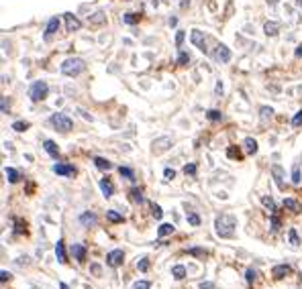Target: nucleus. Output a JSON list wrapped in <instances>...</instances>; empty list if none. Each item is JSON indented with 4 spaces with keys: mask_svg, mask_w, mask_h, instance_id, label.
<instances>
[{
    "mask_svg": "<svg viewBox=\"0 0 302 289\" xmlns=\"http://www.w3.org/2000/svg\"><path fill=\"white\" fill-rule=\"evenodd\" d=\"M235 226H237V220L235 216H229V214H220L216 220H215V230L220 238H231L235 234Z\"/></svg>",
    "mask_w": 302,
    "mask_h": 289,
    "instance_id": "obj_1",
    "label": "nucleus"
},
{
    "mask_svg": "<svg viewBox=\"0 0 302 289\" xmlns=\"http://www.w3.org/2000/svg\"><path fill=\"white\" fill-rule=\"evenodd\" d=\"M84 67H86V63H84L82 57H67V59H64V63H62V74L67 76V77H76L84 72Z\"/></svg>",
    "mask_w": 302,
    "mask_h": 289,
    "instance_id": "obj_2",
    "label": "nucleus"
},
{
    "mask_svg": "<svg viewBox=\"0 0 302 289\" xmlns=\"http://www.w3.org/2000/svg\"><path fill=\"white\" fill-rule=\"evenodd\" d=\"M51 124H53V129L57 133H69L74 129V120L69 118L67 114H64V112H55L51 116Z\"/></svg>",
    "mask_w": 302,
    "mask_h": 289,
    "instance_id": "obj_3",
    "label": "nucleus"
},
{
    "mask_svg": "<svg viewBox=\"0 0 302 289\" xmlns=\"http://www.w3.org/2000/svg\"><path fill=\"white\" fill-rule=\"evenodd\" d=\"M47 94H49V86L45 84L43 79L33 82L31 88H29V98H31V102H41V100L47 98Z\"/></svg>",
    "mask_w": 302,
    "mask_h": 289,
    "instance_id": "obj_4",
    "label": "nucleus"
},
{
    "mask_svg": "<svg viewBox=\"0 0 302 289\" xmlns=\"http://www.w3.org/2000/svg\"><path fill=\"white\" fill-rule=\"evenodd\" d=\"M123 263H125V252L121 249H114V250H110L107 255V265H108V267H112V269H119Z\"/></svg>",
    "mask_w": 302,
    "mask_h": 289,
    "instance_id": "obj_5",
    "label": "nucleus"
},
{
    "mask_svg": "<svg viewBox=\"0 0 302 289\" xmlns=\"http://www.w3.org/2000/svg\"><path fill=\"white\" fill-rule=\"evenodd\" d=\"M190 41H192L194 47H198L202 53H208V47H206V35H204L202 31L194 29V31L190 33Z\"/></svg>",
    "mask_w": 302,
    "mask_h": 289,
    "instance_id": "obj_6",
    "label": "nucleus"
},
{
    "mask_svg": "<svg viewBox=\"0 0 302 289\" xmlns=\"http://www.w3.org/2000/svg\"><path fill=\"white\" fill-rule=\"evenodd\" d=\"M64 25H65V31L76 33V31L82 29V20H80L74 13H65V15H64Z\"/></svg>",
    "mask_w": 302,
    "mask_h": 289,
    "instance_id": "obj_7",
    "label": "nucleus"
},
{
    "mask_svg": "<svg viewBox=\"0 0 302 289\" xmlns=\"http://www.w3.org/2000/svg\"><path fill=\"white\" fill-rule=\"evenodd\" d=\"M53 171L57 173V175H62V177H76L78 175V169L72 163H55Z\"/></svg>",
    "mask_w": 302,
    "mask_h": 289,
    "instance_id": "obj_8",
    "label": "nucleus"
},
{
    "mask_svg": "<svg viewBox=\"0 0 302 289\" xmlns=\"http://www.w3.org/2000/svg\"><path fill=\"white\" fill-rule=\"evenodd\" d=\"M172 136H159V138H155L153 141V147H151V151H153L155 155H159V153H166L168 149H172Z\"/></svg>",
    "mask_w": 302,
    "mask_h": 289,
    "instance_id": "obj_9",
    "label": "nucleus"
},
{
    "mask_svg": "<svg viewBox=\"0 0 302 289\" xmlns=\"http://www.w3.org/2000/svg\"><path fill=\"white\" fill-rule=\"evenodd\" d=\"M78 220L84 228H94V226H98V214H94L92 210H86V212L80 214Z\"/></svg>",
    "mask_w": 302,
    "mask_h": 289,
    "instance_id": "obj_10",
    "label": "nucleus"
},
{
    "mask_svg": "<svg viewBox=\"0 0 302 289\" xmlns=\"http://www.w3.org/2000/svg\"><path fill=\"white\" fill-rule=\"evenodd\" d=\"M215 59L218 61V63H229L231 61V51H229V47L227 45H216V49H215Z\"/></svg>",
    "mask_w": 302,
    "mask_h": 289,
    "instance_id": "obj_11",
    "label": "nucleus"
},
{
    "mask_svg": "<svg viewBox=\"0 0 302 289\" xmlns=\"http://www.w3.org/2000/svg\"><path fill=\"white\" fill-rule=\"evenodd\" d=\"M69 252H72V257H74L78 263H84L86 257H88V249H86L84 245H72Z\"/></svg>",
    "mask_w": 302,
    "mask_h": 289,
    "instance_id": "obj_12",
    "label": "nucleus"
},
{
    "mask_svg": "<svg viewBox=\"0 0 302 289\" xmlns=\"http://www.w3.org/2000/svg\"><path fill=\"white\" fill-rule=\"evenodd\" d=\"M98 186H100V190H102V193H104V198H112V193H114V183L108 179V177H102L100 181H98Z\"/></svg>",
    "mask_w": 302,
    "mask_h": 289,
    "instance_id": "obj_13",
    "label": "nucleus"
},
{
    "mask_svg": "<svg viewBox=\"0 0 302 289\" xmlns=\"http://www.w3.org/2000/svg\"><path fill=\"white\" fill-rule=\"evenodd\" d=\"M272 175H274L276 186L280 188V190H284V188H286V183H284V169H282L280 165H274V167H272Z\"/></svg>",
    "mask_w": 302,
    "mask_h": 289,
    "instance_id": "obj_14",
    "label": "nucleus"
},
{
    "mask_svg": "<svg viewBox=\"0 0 302 289\" xmlns=\"http://www.w3.org/2000/svg\"><path fill=\"white\" fill-rule=\"evenodd\" d=\"M292 273V267H290V265H276V267L272 269V275L274 277H278V279H282V277H286V275H290Z\"/></svg>",
    "mask_w": 302,
    "mask_h": 289,
    "instance_id": "obj_15",
    "label": "nucleus"
},
{
    "mask_svg": "<svg viewBox=\"0 0 302 289\" xmlns=\"http://www.w3.org/2000/svg\"><path fill=\"white\" fill-rule=\"evenodd\" d=\"M57 29H60V19L53 17V19L47 22V29H45V39H49L51 35H55V33H57Z\"/></svg>",
    "mask_w": 302,
    "mask_h": 289,
    "instance_id": "obj_16",
    "label": "nucleus"
},
{
    "mask_svg": "<svg viewBox=\"0 0 302 289\" xmlns=\"http://www.w3.org/2000/svg\"><path fill=\"white\" fill-rule=\"evenodd\" d=\"M43 149L47 151V155H51L53 159H60V149H57L55 141H45L43 143Z\"/></svg>",
    "mask_w": 302,
    "mask_h": 289,
    "instance_id": "obj_17",
    "label": "nucleus"
},
{
    "mask_svg": "<svg viewBox=\"0 0 302 289\" xmlns=\"http://www.w3.org/2000/svg\"><path fill=\"white\" fill-rule=\"evenodd\" d=\"M263 31H265V35H268V37H276L278 31H280V25H278L276 20H268L263 25Z\"/></svg>",
    "mask_w": 302,
    "mask_h": 289,
    "instance_id": "obj_18",
    "label": "nucleus"
},
{
    "mask_svg": "<svg viewBox=\"0 0 302 289\" xmlns=\"http://www.w3.org/2000/svg\"><path fill=\"white\" fill-rule=\"evenodd\" d=\"M129 200H133L135 204H143V202H145L143 190H141V188H131V190H129Z\"/></svg>",
    "mask_w": 302,
    "mask_h": 289,
    "instance_id": "obj_19",
    "label": "nucleus"
},
{
    "mask_svg": "<svg viewBox=\"0 0 302 289\" xmlns=\"http://www.w3.org/2000/svg\"><path fill=\"white\" fill-rule=\"evenodd\" d=\"M55 257H57V263H65L67 259H65V245H64V240H60L55 245Z\"/></svg>",
    "mask_w": 302,
    "mask_h": 289,
    "instance_id": "obj_20",
    "label": "nucleus"
},
{
    "mask_svg": "<svg viewBox=\"0 0 302 289\" xmlns=\"http://www.w3.org/2000/svg\"><path fill=\"white\" fill-rule=\"evenodd\" d=\"M284 208H288V210H290V212H294V214H298V212L302 210L300 202L294 200V198H286V200H284Z\"/></svg>",
    "mask_w": 302,
    "mask_h": 289,
    "instance_id": "obj_21",
    "label": "nucleus"
},
{
    "mask_svg": "<svg viewBox=\"0 0 302 289\" xmlns=\"http://www.w3.org/2000/svg\"><path fill=\"white\" fill-rule=\"evenodd\" d=\"M173 230H176V226L173 224H168V222H164L159 228H157V236L159 238H164V236H170V234H173Z\"/></svg>",
    "mask_w": 302,
    "mask_h": 289,
    "instance_id": "obj_22",
    "label": "nucleus"
},
{
    "mask_svg": "<svg viewBox=\"0 0 302 289\" xmlns=\"http://www.w3.org/2000/svg\"><path fill=\"white\" fill-rule=\"evenodd\" d=\"M243 145H245V151H247L249 155H255V153H258V141H255V138L247 136L245 141H243Z\"/></svg>",
    "mask_w": 302,
    "mask_h": 289,
    "instance_id": "obj_23",
    "label": "nucleus"
},
{
    "mask_svg": "<svg viewBox=\"0 0 302 289\" xmlns=\"http://www.w3.org/2000/svg\"><path fill=\"white\" fill-rule=\"evenodd\" d=\"M90 22L92 25H104V22H107V17H104L102 10H96V13L90 15Z\"/></svg>",
    "mask_w": 302,
    "mask_h": 289,
    "instance_id": "obj_24",
    "label": "nucleus"
},
{
    "mask_svg": "<svg viewBox=\"0 0 302 289\" xmlns=\"http://www.w3.org/2000/svg\"><path fill=\"white\" fill-rule=\"evenodd\" d=\"M227 157H229V159H235V161H241V159H243V153H241L239 147L231 145V147L227 149Z\"/></svg>",
    "mask_w": 302,
    "mask_h": 289,
    "instance_id": "obj_25",
    "label": "nucleus"
},
{
    "mask_svg": "<svg viewBox=\"0 0 302 289\" xmlns=\"http://www.w3.org/2000/svg\"><path fill=\"white\" fill-rule=\"evenodd\" d=\"M94 165H96L98 169H102V171L112 169V163H110L108 159H104V157H94Z\"/></svg>",
    "mask_w": 302,
    "mask_h": 289,
    "instance_id": "obj_26",
    "label": "nucleus"
},
{
    "mask_svg": "<svg viewBox=\"0 0 302 289\" xmlns=\"http://www.w3.org/2000/svg\"><path fill=\"white\" fill-rule=\"evenodd\" d=\"M6 179H8L10 183H17V181H21V171H19V169H15V167H8V169H6Z\"/></svg>",
    "mask_w": 302,
    "mask_h": 289,
    "instance_id": "obj_27",
    "label": "nucleus"
},
{
    "mask_svg": "<svg viewBox=\"0 0 302 289\" xmlns=\"http://www.w3.org/2000/svg\"><path fill=\"white\" fill-rule=\"evenodd\" d=\"M107 218H108V222H117V224L125 222V216L119 214L117 210H108V212H107Z\"/></svg>",
    "mask_w": 302,
    "mask_h": 289,
    "instance_id": "obj_28",
    "label": "nucleus"
},
{
    "mask_svg": "<svg viewBox=\"0 0 302 289\" xmlns=\"http://www.w3.org/2000/svg\"><path fill=\"white\" fill-rule=\"evenodd\" d=\"M172 275H173V279H184V277H186V267H184V265H176V267H173L172 269Z\"/></svg>",
    "mask_w": 302,
    "mask_h": 289,
    "instance_id": "obj_29",
    "label": "nucleus"
},
{
    "mask_svg": "<svg viewBox=\"0 0 302 289\" xmlns=\"http://www.w3.org/2000/svg\"><path fill=\"white\" fill-rule=\"evenodd\" d=\"M261 204L265 206V208H268V210L272 212V214H276L278 212V208H276V202L270 198V195H263V198H261Z\"/></svg>",
    "mask_w": 302,
    "mask_h": 289,
    "instance_id": "obj_30",
    "label": "nucleus"
},
{
    "mask_svg": "<svg viewBox=\"0 0 302 289\" xmlns=\"http://www.w3.org/2000/svg\"><path fill=\"white\" fill-rule=\"evenodd\" d=\"M139 20H141V15H139V13H127L125 15V22H127V25H137Z\"/></svg>",
    "mask_w": 302,
    "mask_h": 289,
    "instance_id": "obj_31",
    "label": "nucleus"
},
{
    "mask_svg": "<svg viewBox=\"0 0 302 289\" xmlns=\"http://www.w3.org/2000/svg\"><path fill=\"white\" fill-rule=\"evenodd\" d=\"M259 116H261V120H270V118L274 116V108H272V106H261Z\"/></svg>",
    "mask_w": 302,
    "mask_h": 289,
    "instance_id": "obj_32",
    "label": "nucleus"
},
{
    "mask_svg": "<svg viewBox=\"0 0 302 289\" xmlns=\"http://www.w3.org/2000/svg\"><path fill=\"white\" fill-rule=\"evenodd\" d=\"M119 175L121 177H125V179H135V173H133V169L131 167H119Z\"/></svg>",
    "mask_w": 302,
    "mask_h": 289,
    "instance_id": "obj_33",
    "label": "nucleus"
},
{
    "mask_svg": "<svg viewBox=\"0 0 302 289\" xmlns=\"http://www.w3.org/2000/svg\"><path fill=\"white\" fill-rule=\"evenodd\" d=\"M288 238H290V245H292L294 249H298V247H300V238H298V232H296L294 228L288 232Z\"/></svg>",
    "mask_w": 302,
    "mask_h": 289,
    "instance_id": "obj_34",
    "label": "nucleus"
},
{
    "mask_svg": "<svg viewBox=\"0 0 302 289\" xmlns=\"http://www.w3.org/2000/svg\"><path fill=\"white\" fill-rule=\"evenodd\" d=\"M206 118L213 120V122H218V120H223V114H220V110H208L206 112Z\"/></svg>",
    "mask_w": 302,
    "mask_h": 289,
    "instance_id": "obj_35",
    "label": "nucleus"
},
{
    "mask_svg": "<svg viewBox=\"0 0 302 289\" xmlns=\"http://www.w3.org/2000/svg\"><path fill=\"white\" fill-rule=\"evenodd\" d=\"M149 206H151V214H153L155 220H161V216H164V210H161V208H159L157 204H153V202H151Z\"/></svg>",
    "mask_w": 302,
    "mask_h": 289,
    "instance_id": "obj_36",
    "label": "nucleus"
},
{
    "mask_svg": "<svg viewBox=\"0 0 302 289\" xmlns=\"http://www.w3.org/2000/svg\"><path fill=\"white\" fill-rule=\"evenodd\" d=\"M29 129V124L25 122V120H17V122H13V131H17V133H25Z\"/></svg>",
    "mask_w": 302,
    "mask_h": 289,
    "instance_id": "obj_37",
    "label": "nucleus"
},
{
    "mask_svg": "<svg viewBox=\"0 0 302 289\" xmlns=\"http://www.w3.org/2000/svg\"><path fill=\"white\" fill-rule=\"evenodd\" d=\"M300 167L298 165H294V169H292V183H294V186H300Z\"/></svg>",
    "mask_w": 302,
    "mask_h": 289,
    "instance_id": "obj_38",
    "label": "nucleus"
},
{
    "mask_svg": "<svg viewBox=\"0 0 302 289\" xmlns=\"http://www.w3.org/2000/svg\"><path fill=\"white\" fill-rule=\"evenodd\" d=\"M186 218H188V222L192 224V226H200V216L198 214H194V212H190L188 216H186Z\"/></svg>",
    "mask_w": 302,
    "mask_h": 289,
    "instance_id": "obj_39",
    "label": "nucleus"
},
{
    "mask_svg": "<svg viewBox=\"0 0 302 289\" xmlns=\"http://www.w3.org/2000/svg\"><path fill=\"white\" fill-rule=\"evenodd\" d=\"M188 61H190V55L186 53V51H180V55H178V65H188Z\"/></svg>",
    "mask_w": 302,
    "mask_h": 289,
    "instance_id": "obj_40",
    "label": "nucleus"
},
{
    "mask_svg": "<svg viewBox=\"0 0 302 289\" xmlns=\"http://www.w3.org/2000/svg\"><path fill=\"white\" fill-rule=\"evenodd\" d=\"M0 112H4V114L10 112V100H8V98H2V100H0Z\"/></svg>",
    "mask_w": 302,
    "mask_h": 289,
    "instance_id": "obj_41",
    "label": "nucleus"
},
{
    "mask_svg": "<svg viewBox=\"0 0 302 289\" xmlns=\"http://www.w3.org/2000/svg\"><path fill=\"white\" fill-rule=\"evenodd\" d=\"M188 255H192V257H206L208 252L204 249H188Z\"/></svg>",
    "mask_w": 302,
    "mask_h": 289,
    "instance_id": "obj_42",
    "label": "nucleus"
},
{
    "mask_svg": "<svg viewBox=\"0 0 302 289\" xmlns=\"http://www.w3.org/2000/svg\"><path fill=\"white\" fill-rule=\"evenodd\" d=\"M90 273L94 275V277H100V275H102V267H100L98 263H92V265H90Z\"/></svg>",
    "mask_w": 302,
    "mask_h": 289,
    "instance_id": "obj_43",
    "label": "nucleus"
},
{
    "mask_svg": "<svg viewBox=\"0 0 302 289\" xmlns=\"http://www.w3.org/2000/svg\"><path fill=\"white\" fill-rule=\"evenodd\" d=\"M292 126H294V129L302 126V110H298V112L294 114V118H292Z\"/></svg>",
    "mask_w": 302,
    "mask_h": 289,
    "instance_id": "obj_44",
    "label": "nucleus"
},
{
    "mask_svg": "<svg viewBox=\"0 0 302 289\" xmlns=\"http://www.w3.org/2000/svg\"><path fill=\"white\" fill-rule=\"evenodd\" d=\"M149 287H151V283H149V281H145V279H143V281H135V283H133V287H131V289H149Z\"/></svg>",
    "mask_w": 302,
    "mask_h": 289,
    "instance_id": "obj_45",
    "label": "nucleus"
},
{
    "mask_svg": "<svg viewBox=\"0 0 302 289\" xmlns=\"http://www.w3.org/2000/svg\"><path fill=\"white\" fill-rule=\"evenodd\" d=\"M13 279V273L10 271H0V283H8Z\"/></svg>",
    "mask_w": 302,
    "mask_h": 289,
    "instance_id": "obj_46",
    "label": "nucleus"
},
{
    "mask_svg": "<svg viewBox=\"0 0 302 289\" xmlns=\"http://www.w3.org/2000/svg\"><path fill=\"white\" fill-rule=\"evenodd\" d=\"M137 267H139V271H147V269H149V259H147V257H143L141 261L137 263Z\"/></svg>",
    "mask_w": 302,
    "mask_h": 289,
    "instance_id": "obj_47",
    "label": "nucleus"
},
{
    "mask_svg": "<svg viewBox=\"0 0 302 289\" xmlns=\"http://www.w3.org/2000/svg\"><path fill=\"white\" fill-rule=\"evenodd\" d=\"M184 173H186V175H196V165L194 163L184 165Z\"/></svg>",
    "mask_w": 302,
    "mask_h": 289,
    "instance_id": "obj_48",
    "label": "nucleus"
},
{
    "mask_svg": "<svg viewBox=\"0 0 302 289\" xmlns=\"http://www.w3.org/2000/svg\"><path fill=\"white\" fill-rule=\"evenodd\" d=\"M280 224H282V222H280V218H278V216L274 214V216H272V232L280 230Z\"/></svg>",
    "mask_w": 302,
    "mask_h": 289,
    "instance_id": "obj_49",
    "label": "nucleus"
},
{
    "mask_svg": "<svg viewBox=\"0 0 302 289\" xmlns=\"http://www.w3.org/2000/svg\"><path fill=\"white\" fill-rule=\"evenodd\" d=\"M255 275H258V273H255L253 269H247V273H245V277H247V283H253V281H255Z\"/></svg>",
    "mask_w": 302,
    "mask_h": 289,
    "instance_id": "obj_50",
    "label": "nucleus"
},
{
    "mask_svg": "<svg viewBox=\"0 0 302 289\" xmlns=\"http://www.w3.org/2000/svg\"><path fill=\"white\" fill-rule=\"evenodd\" d=\"M184 37H186V35H184V31H178V35H176V45H178V47H182Z\"/></svg>",
    "mask_w": 302,
    "mask_h": 289,
    "instance_id": "obj_51",
    "label": "nucleus"
},
{
    "mask_svg": "<svg viewBox=\"0 0 302 289\" xmlns=\"http://www.w3.org/2000/svg\"><path fill=\"white\" fill-rule=\"evenodd\" d=\"M164 175H166L168 181H172L173 177H176V171H173V169H166V171H164Z\"/></svg>",
    "mask_w": 302,
    "mask_h": 289,
    "instance_id": "obj_52",
    "label": "nucleus"
},
{
    "mask_svg": "<svg viewBox=\"0 0 302 289\" xmlns=\"http://www.w3.org/2000/svg\"><path fill=\"white\" fill-rule=\"evenodd\" d=\"M31 263V259L29 257H21L19 261H17V265H21V267H25V265H29Z\"/></svg>",
    "mask_w": 302,
    "mask_h": 289,
    "instance_id": "obj_53",
    "label": "nucleus"
},
{
    "mask_svg": "<svg viewBox=\"0 0 302 289\" xmlns=\"http://www.w3.org/2000/svg\"><path fill=\"white\" fill-rule=\"evenodd\" d=\"M200 289H215V283H211V281H202V283H200Z\"/></svg>",
    "mask_w": 302,
    "mask_h": 289,
    "instance_id": "obj_54",
    "label": "nucleus"
},
{
    "mask_svg": "<svg viewBox=\"0 0 302 289\" xmlns=\"http://www.w3.org/2000/svg\"><path fill=\"white\" fill-rule=\"evenodd\" d=\"M294 55H296V57H302V45H298V47H296Z\"/></svg>",
    "mask_w": 302,
    "mask_h": 289,
    "instance_id": "obj_55",
    "label": "nucleus"
},
{
    "mask_svg": "<svg viewBox=\"0 0 302 289\" xmlns=\"http://www.w3.org/2000/svg\"><path fill=\"white\" fill-rule=\"evenodd\" d=\"M216 94H218V96H220V94H223V84H220V82L216 84Z\"/></svg>",
    "mask_w": 302,
    "mask_h": 289,
    "instance_id": "obj_56",
    "label": "nucleus"
},
{
    "mask_svg": "<svg viewBox=\"0 0 302 289\" xmlns=\"http://www.w3.org/2000/svg\"><path fill=\"white\" fill-rule=\"evenodd\" d=\"M60 289H69V285H65V283H60Z\"/></svg>",
    "mask_w": 302,
    "mask_h": 289,
    "instance_id": "obj_57",
    "label": "nucleus"
},
{
    "mask_svg": "<svg viewBox=\"0 0 302 289\" xmlns=\"http://www.w3.org/2000/svg\"><path fill=\"white\" fill-rule=\"evenodd\" d=\"M190 4V0H182V6H188Z\"/></svg>",
    "mask_w": 302,
    "mask_h": 289,
    "instance_id": "obj_58",
    "label": "nucleus"
},
{
    "mask_svg": "<svg viewBox=\"0 0 302 289\" xmlns=\"http://www.w3.org/2000/svg\"><path fill=\"white\" fill-rule=\"evenodd\" d=\"M296 6H298V8H302V0H296Z\"/></svg>",
    "mask_w": 302,
    "mask_h": 289,
    "instance_id": "obj_59",
    "label": "nucleus"
},
{
    "mask_svg": "<svg viewBox=\"0 0 302 289\" xmlns=\"http://www.w3.org/2000/svg\"><path fill=\"white\" fill-rule=\"evenodd\" d=\"M0 177H2V175H0Z\"/></svg>",
    "mask_w": 302,
    "mask_h": 289,
    "instance_id": "obj_60",
    "label": "nucleus"
}]
</instances>
